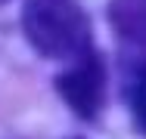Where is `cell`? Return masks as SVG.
Here are the masks:
<instances>
[{"label": "cell", "mask_w": 146, "mask_h": 139, "mask_svg": "<svg viewBox=\"0 0 146 139\" xmlns=\"http://www.w3.org/2000/svg\"><path fill=\"white\" fill-rule=\"evenodd\" d=\"M28 43L47 59L90 53V19L75 0H28L22 12Z\"/></svg>", "instance_id": "6da1fadb"}, {"label": "cell", "mask_w": 146, "mask_h": 139, "mask_svg": "<svg viewBox=\"0 0 146 139\" xmlns=\"http://www.w3.org/2000/svg\"><path fill=\"white\" fill-rule=\"evenodd\" d=\"M103 87H106V71L93 53L81 56L75 68L56 77L59 96L68 102V108L78 117H96V111L103 105Z\"/></svg>", "instance_id": "7a4b0ae2"}, {"label": "cell", "mask_w": 146, "mask_h": 139, "mask_svg": "<svg viewBox=\"0 0 146 139\" xmlns=\"http://www.w3.org/2000/svg\"><path fill=\"white\" fill-rule=\"evenodd\" d=\"M109 19L124 37L134 43H146V0H112Z\"/></svg>", "instance_id": "3957f363"}, {"label": "cell", "mask_w": 146, "mask_h": 139, "mask_svg": "<svg viewBox=\"0 0 146 139\" xmlns=\"http://www.w3.org/2000/svg\"><path fill=\"white\" fill-rule=\"evenodd\" d=\"M127 108L134 117V127L146 133V65H137L127 77Z\"/></svg>", "instance_id": "277c9868"}, {"label": "cell", "mask_w": 146, "mask_h": 139, "mask_svg": "<svg viewBox=\"0 0 146 139\" xmlns=\"http://www.w3.org/2000/svg\"><path fill=\"white\" fill-rule=\"evenodd\" d=\"M0 3H3V0H0Z\"/></svg>", "instance_id": "5b68a950"}]
</instances>
